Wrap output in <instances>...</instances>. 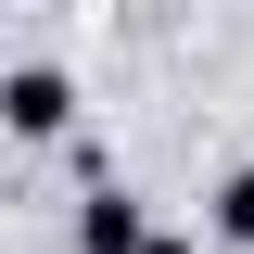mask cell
I'll return each mask as SVG.
<instances>
[{"mask_svg": "<svg viewBox=\"0 0 254 254\" xmlns=\"http://www.w3.org/2000/svg\"><path fill=\"white\" fill-rule=\"evenodd\" d=\"M0 127H13V140H64V127H76V76H64V64H13V76H0Z\"/></svg>", "mask_w": 254, "mask_h": 254, "instance_id": "6da1fadb", "label": "cell"}, {"mask_svg": "<svg viewBox=\"0 0 254 254\" xmlns=\"http://www.w3.org/2000/svg\"><path fill=\"white\" fill-rule=\"evenodd\" d=\"M76 254H153V203L115 178H89V203H76Z\"/></svg>", "mask_w": 254, "mask_h": 254, "instance_id": "7a4b0ae2", "label": "cell"}, {"mask_svg": "<svg viewBox=\"0 0 254 254\" xmlns=\"http://www.w3.org/2000/svg\"><path fill=\"white\" fill-rule=\"evenodd\" d=\"M203 229L254 254V165H229V178H216V203H203Z\"/></svg>", "mask_w": 254, "mask_h": 254, "instance_id": "3957f363", "label": "cell"}, {"mask_svg": "<svg viewBox=\"0 0 254 254\" xmlns=\"http://www.w3.org/2000/svg\"><path fill=\"white\" fill-rule=\"evenodd\" d=\"M153 254H190V242H178V229H153Z\"/></svg>", "mask_w": 254, "mask_h": 254, "instance_id": "277c9868", "label": "cell"}]
</instances>
